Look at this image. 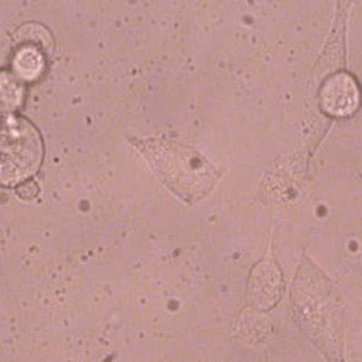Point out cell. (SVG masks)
Masks as SVG:
<instances>
[{"mask_svg": "<svg viewBox=\"0 0 362 362\" xmlns=\"http://www.w3.org/2000/svg\"><path fill=\"white\" fill-rule=\"evenodd\" d=\"M322 111L334 117L352 116L359 107V86L356 78L347 71L334 73L322 85L321 93Z\"/></svg>", "mask_w": 362, "mask_h": 362, "instance_id": "cell-2", "label": "cell"}, {"mask_svg": "<svg viewBox=\"0 0 362 362\" xmlns=\"http://www.w3.org/2000/svg\"><path fill=\"white\" fill-rule=\"evenodd\" d=\"M23 98V86L19 78L14 73L4 71L2 73V104L7 114L19 105Z\"/></svg>", "mask_w": 362, "mask_h": 362, "instance_id": "cell-4", "label": "cell"}, {"mask_svg": "<svg viewBox=\"0 0 362 362\" xmlns=\"http://www.w3.org/2000/svg\"><path fill=\"white\" fill-rule=\"evenodd\" d=\"M43 147L38 129L18 114H6L2 128V181L28 180L42 163Z\"/></svg>", "mask_w": 362, "mask_h": 362, "instance_id": "cell-1", "label": "cell"}, {"mask_svg": "<svg viewBox=\"0 0 362 362\" xmlns=\"http://www.w3.org/2000/svg\"><path fill=\"white\" fill-rule=\"evenodd\" d=\"M45 69V56L40 47L33 43H25L16 50L13 59V73L19 80L33 81L42 76Z\"/></svg>", "mask_w": 362, "mask_h": 362, "instance_id": "cell-3", "label": "cell"}, {"mask_svg": "<svg viewBox=\"0 0 362 362\" xmlns=\"http://www.w3.org/2000/svg\"><path fill=\"white\" fill-rule=\"evenodd\" d=\"M40 194V187L35 180H25L16 187V195L23 200H33Z\"/></svg>", "mask_w": 362, "mask_h": 362, "instance_id": "cell-5", "label": "cell"}]
</instances>
